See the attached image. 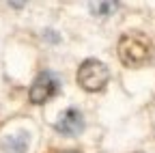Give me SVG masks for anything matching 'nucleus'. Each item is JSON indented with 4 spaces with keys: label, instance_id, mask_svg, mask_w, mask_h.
Wrapping results in <instances>:
<instances>
[{
    "label": "nucleus",
    "instance_id": "obj_3",
    "mask_svg": "<svg viewBox=\"0 0 155 153\" xmlns=\"http://www.w3.org/2000/svg\"><path fill=\"white\" fill-rule=\"evenodd\" d=\"M56 91H58V78L50 71H43L35 78L28 97H30L32 104H45L50 97L56 95Z\"/></svg>",
    "mask_w": 155,
    "mask_h": 153
},
{
    "label": "nucleus",
    "instance_id": "obj_4",
    "mask_svg": "<svg viewBox=\"0 0 155 153\" xmlns=\"http://www.w3.org/2000/svg\"><path fill=\"white\" fill-rule=\"evenodd\" d=\"M84 129V117L80 110L69 108L61 114V119L56 121V131L58 134H65V136H78Z\"/></svg>",
    "mask_w": 155,
    "mask_h": 153
},
{
    "label": "nucleus",
    "instance_id": "obj_2",
    "mask_svg": "<svg viewBox=\"0 0 155 153\" xmlns=\"http://www.w3.org/2000/svg\"><path fill=\"white\" fill-rule=\"evenodd\" d=\"M108 78H110L108 67L101 61H95V58L84 61L80 65V69H78V84H80L84 91H88V93L101 91L108 84Z\"/></svg>",
    "mask_w": 155,
    "mask_h": 153
},
{
    "label": "nucleus",
    "instance_id": "obj_5",
    "mask_svg": "<svg viewBox=\"0 0 155 153\" xmlns=\"http://www.w3.org/2000/svg\"><path fill=\"white\" fill-rule=\"evenodd\" d=\"M2 149L7 153H24L28 149V134L19 131V134H11L2 140Z\"/></svg>",
    "mask_w": 155,
    "mask_h": 153
},
{
    "label": "nucleus",
    "instance_id": "obj_6",
    "mask_svg": "<svg viewBox=\"0 0 155 153\" xmlns=\"http://www.w3.org/2000/svg\"><path fill=\"white\" fill-rule=\"evenodd\" d=\"M95 11H101V13H108L112 9H116V2H101V5H93Z\"/></svg>",
    "mask_w": 155,
    "mask_h": 153
},
{
    "label": "nucleus",
    "instance_id": "obj_1",
    "mask_svg": "<svg viewBox=\"0 0 155 153\" xmlns=\"http://www.w3.org/2000/svg\"><path fill=\"white\" fill-rule=\"evenodd\" d=\"M153 54V43L142 32H125L119 39V58L127 67H140L144 65Z\"/></svg>",
    "mask_w": 155,
    "mask_h": 153
},
{
    "label": "nucleus",
    "instance_id": "obj_7",
    "mask_svg": "<svg viewBox=\"0 0 155 153\" xmlns=\"http://www.w3.org/2000/svg\"><path fill=\"white\" fill-rule=\"evenodd\" d=\"M63 153H78V151H63Z\"/></svg>",
    "mask_w": 155,
    "mask_h": 153
}]
</instances>
